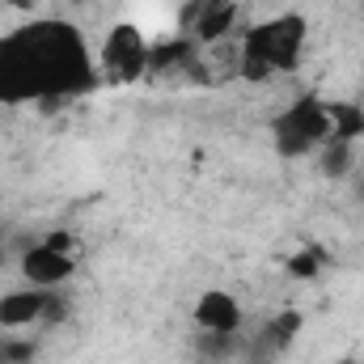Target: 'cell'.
I'll return each mask as SVG.
<instances>
[{
  "instance_id": "cell-1",
  "label": "cell",
  "mask_w": 364,
  "mask_h": 364,
  "mask_svg": "<svg viewBox=\"0 0 364 364\" xmlns=\"http://www.w3.org/2000/svg\"><path fill=\"white\" fill-rule=\"evenodd\" d=\"M97 85V51L77 21L30 17L0 34V106L64 102Z\"/></svg>"
},
{
  "instance_id": "cell-2",
  "label": "cell",
  "mask_w": 364,
  "mask_h": 364,
  "mask_svg": "<svg viewBox=\"0 0 364 364\" xmlns=\"http://www.w3.org/2000/svg\"><path fill=\"white\" fill-rule=\"evenodd\" d=\"M305 43H309V17L301 9H284L275 17L255 21L242 34L237 68H242L246 81H267V77H279V73H296V64L305 55Z\"/></svg>"
},
{
  "instance_id": "cell-3",
  "label": "cell",
  "mask_w": 364,
  "mask_h": 364,
  "mask_svg": "<svg viewBox=\"0 0 364 364\" xmlns=\"http://www.w3.org/2000/svg\"><path fill=\"white\" fill-rule=\"evenodd\" d=\"M153 68V43L136 21H114L97 47V81L106 85H136Z\"/></svg>"
},
{
  "instance_id": "cell-4",
  "label": "cell",
  "mask_w": 364,
  "mask_h": 364,
  "mask_svg": "<svg viewBox=\"0 0 364 364\" xmlns=\"http://www.w3.org/2000/svg\"><path fill=\"white\" fill-rule=\"evenodd\" d=\"M275 153L279 157H309L331 140V114H326V97L318 93H301L279 119L272 123Z\"/></svg>"
},
{
  "instance_id": "cell-5",
  "label": "cell",
  "mask_w": 364,
  "mask_h": 364,
  "mask_svg": "<svg viewBox=\"0 0 364 364\" xmlns=\"http://www.w3.org/2000/svg\"><path fill=\"white\" fill-rule=\"evenodd\" d=\"M191 322L208 339H237L246 326V309L229 288H203L191 305Z\"/></svg>"
},
{
  "instance_id": "cell-6",
  "label": "cell",
  "mask_w": 364,
  "mask_h": 364,
  "mask_svg": "<svg viewBox=\"0 0 364 364\" xmlns=\"http://www.w3.org/2000/svg\"><path fill=\"white\" fill-rule=\"evenodd\" d=\"M17 272L34 288H64L73 279V272H77V259H73V250H55L47 242H34V246L21 250Z\"/></svg>"
},
{
  "instance_id": "cell-7",
  "label": "cell",
  "mask_w": 364,
  "mask_h": 364,
  "mask_svg": "<svg viewBox=\"0 0 364 364\" xmlns=\"http://www.w3.org/2000/svg\"><path fill=\"white\" fill-rule=\"evenodd\" d=\"M43 301H47V288H34V284L0 292V331H26L43 322Z\"/></svg>"
},
{
  "instance_id": "cell-8",
  "label": "cell",
  "mask_w": 364,
  "mask_h": 364,
  "mask_svg": "<svg viewBox=\"0 0 364 364\" xmlns=\"http://www.w3.org/2000/svg\"><path fill=\"white\" fill-rule=\"evenodd\" d=\"M326 114H331V140L356 144L364 136V106H356V102H326Z\"/></svg>"
},
{
  "instance_id": "cell-9",
  "label": "cell",
  "mask_w": 364,
  "mask_h": 364,
  "mask_svg": "<svg viewBox=\"0 0 364 364\" xmlns=\"http://www.w3.org/2000/svg\"><path fill=\"white\" fill-rule=\"evenodd\" d=\"M314 157H318V174H322V178H331V182L348 178V174H352V166H356V149H352L348 140H326Z\"/></svg>"
},
{
  "instance_id": "cell-10",
  "label": "cell",
  "mask_w": 364,
  "mask_h": 364,
  "mask_svg": "<svg viewBox=\"0 0 364 364\" xmlns=\"http://www.w3.org/2000/svg\"><path fill=\"white\" fill-rule=\"evenodd\" d=\"M301 326H305V318H301L296 309H284V314H275L272 326H267V331H263V339H259V348H263L259 356L284 352V348H288V343L296 339V331H301Z\"/></svg>"
},
{
  "instance_id": "cell-11",
  "label": "cell",
  "mask_w": 364,
  "mask_h": 364,
  "mask_svg": "<svg viewBox=\"0 0 364 364\" xmlns=\"http://www.w3.org/2000/svg\"><path fill=\"white\" fill-rule=\"evenodd\" d=\"M34 343L21 339V331H0V364H30Z\"/></svg>"
},
{
  "instance_id": "cell-12",
  "label": "cell",
  "mask_w": 364,
  "mask_h": 364,
  "mask_svg": "<svg viewBox=\"0 0 364 364\" xmlns=\"http://www.w3.org/2000/svg\"><path fill=\"white\" fill-rule=\"evenodd\" d=\"M68 296L60 292V288H47V301H43V322L47 326H60V322H68Z\"/></svg>"
},
{
  "instance_id": "cell-13",
  "label": "cell",
  "mask_w": 364,
  "mask_h": 364,
  "mask_svg": "<svg viewBox=\"0 0 364 364\" xmlns=\"http://www.w3.org/2000/svg\"><path fill=\"white\" fill-rule=\"evenodd\" d=\"M288 267H292L296 275H314L318 267H322V255H318V250H305V255H296Z\"/></svg>"
},
{
  "instance_id": "cell-14",
  "label": "cell",
  "mask_w": 364,
  "mask_h": 364,
  "mask_svg": "<svg viewBox=\"0 0 364 364\" xmlns=\"http://www.w3.org/2000/svg\"><path fill=\"white\" fill-rule=\"evenodd\" d=\"M335 364H364V360H360V356H339Z\"/></svg>"
},
{
  "instance_id": "cell-15",
  "label": "cell",
  "mask_w": 364,
  "mask_h": 364,
  "mask_svg": "<svg viewBox=\"0 0 364 364\" xmlns=\"http://www.w3.org/2000/svg\"><path fill=\"white\" fill-rule=\"evenodd\" d=\"M242 364H275L272 356H255V360H242Z\"/></svg>"
},
{
  "instance_id": "cell-16",
  "label": "cell",
  "mask_w": 364,
  "mask_h": 364,
  "mask_svg": "<svg viewBox=\"0 0 364 364\" xmlns=\"http://www.w3.org/2000/svg\"><path fill=\"white\" fill-rule=\"evenodd\" d=\"M4 263H9V250H4V242H0V267H4Z\"/></svg>"
},
{
  "instance_id": "cell-17",
  "label": "cell",
  "mask_w": 364,
  "mask_h": 364,
  "mask_svg": "<svg viewBox=\"0 0 364 364\" xmlns=\"http://www.w3.org/2000/svg\"><path fill=\"white\" fill-rule=\"evenodd\" d=\"M73 4H90V0H73Z\"/></svg>"
}]
</instances>
